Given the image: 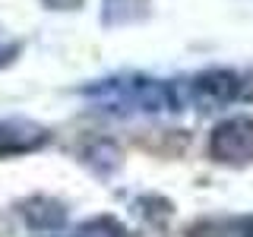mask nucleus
<instances>
[{
    "instance_id": "f257e3e1",
    "label": "nucleus",
    "mask_w": 253,
    "mask_h": 237,
    "mask_svg": "<svg viewBox=\"0 0 253 237\" xmlns=\"http://www.w3.org/2000/svg\"><path fill=\"white\" fill-rule=\"evenodd\" d=\"M83 95H89L117 114H162V111H180L187 105L184 85H177V79L165 82V79H152L142 73L98 79V82L85 85Z\"/></svg>"
},
{
    "instance_id": "f03ea898",
    "label": "nucleus",
    "mask_w": 253,
    "mask_h": 237,
    "mask_svg": "<svg viewBox=\"0 0 253 237\" xmlns=\"http://www.w3.org/2000/svg\"><path fill=\"white\" fill-rule=\"evenodd\" d=\"M241 73L231 67H209L203 73L190 76L184 82V98L187 105H193L203 114H212V111H225L231 108L237 98H241Z\"/></svg>"
},
{
    "instance_id": "7ed1b4c3",
    "label": "nucleus",
    "mask_w": 253,
    "mask_h": 237,
    "mask_svg": "<svg viewBox=\"0 0 253 237\" xmlns=\"http://www.w3.org/2000/svg\"><path fill=\"white\" fill-rule=\"evenodd\" d=\"M206 149H209V158L218 164H231V168L250 164L253 161V117L234 114L228 120L215 123Z\"/></svg>"
},
{
    "instance_id": "20e7f679",
    "label": "nucleus",
    "mask_w": 253,
    "mask_h": 237,
    "mask_svg": "<svg viewBox=\"0 0 253 237\" xmlns=\"http://www.w3.org/2000/svg\"><path fill=\"white\" fill-rule=\"evenodd\" d=\"M47 142H51V130L35 123V120H26V117H6V120H0V158L38 152Z\"/></svg>"
},
{
    "instance_id": "39448f33",
    "label": "nucleus",
    "mask_w": 253,
    "mask_h": 237,
    "mask_svg": "<svg viewBox=\"0 0 253 237\" xmlns=\"http://www.w3.org/2000/svg\"><path fill=\"white\" fill-rule=\"evenodd\" d=\"M187 237H253V215L196 221L187 228Z\"/></svg>"
},
{
    "instance_id": "423d86ee",
    "label": "nucleus",
    "mask_w": 253,
    "mask_h": 237,
    "mask_svg": "<svg viewBox=\"0 0 253 237\" xmlns=\"http://www.w3.org/2000/svg\"><path fill=\"white\" fill-rule=\"evenodd\" d=\"M22 218L29 221L35 231H57L67 221V209L57 199H47V196H35L22 205Z\"/></svg>"
},
{
    "instance_id": "0eeeda50",
    "label": "nucleus",
    "mask_w": 253,
    "mask_h": 237,
    "mask_svg": "<svg viewBox=\"0 0 253 237\" xmlns=\"http://www.w3.org/2000/svg\"><path fill=\"white\" fill-rule=\"evenodd\" d=\"M149 16V0H105L101 19L105 26H126V22H139Z\"/></svg>"
},
{
    "instance_id": "6e6552de",
    "label": "nucleus",
    "mask_w": 253,
    "mask_h": 237,
    "mask_svg": "<svg viewBox=\"0 0 253 237\" xmlns=\"http://www.w3.org/2000/svg\"><path fill=\"white\" fill-rule=\"evenodd\" d=\"M70 237H124V228L114 218H92L85 225H79Z\"/></svg>"
}]
</instances>
